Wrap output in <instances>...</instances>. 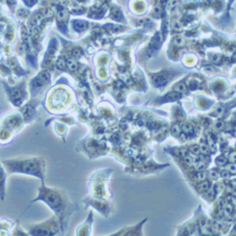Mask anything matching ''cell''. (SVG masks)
<instances>
[{"label":"cell","mask_w":236,"mask_h":236,"mask_svg":"<svg viewBox=\"0 0 236 236\" xmlns=\"http://www.w3.org/2000/svg\"><path fill=\"white\" fill-rule=\"evenodd\" d=\"M3 164L9 173H25L43 179L41 162L37 158L29 159H8L3 160Z\"/></svg>","instance_id":"cell-1"},{"label":"cell","mask_w":236,"mask_h":236,"mask_svg":"<svg viewBox=\"0 0 236 236\" xmlns=\"http://www.w3.org/2000/svg\"><path fill=\"white\" fill-rule=\"evenodd\" d=\"M37 200H42L45 202L56 213L61 212L65 207L63 199L61 198L60 195L55 190L45 188L44 184L39 189V195L36 199H35V201Z\"/></svg>","instance_id":"cell-2"},{"label":"cell","mask_w":236,"mask_h":236,"mask_svg":"<svg viewBox=\"0 0 236 236\" xmlns=\"http://www.w3.org/2000/svg\"><path fill=\"white\" fill-rule=\"evenodd\" d=\"M55 233L56 231L53 230L51 225H49V222L40 225H36L30 231L32 235H53Z\"/></svg>","instance_id":"cell-3"},{"label":"cell","mask_w":236,"mask_h":236,"mask_svg":"<svg viewBox=\"0 0 236 236\" xmlns=\"http://www.w3.org/2000/svg\"><path fill=\"white\" fill-rule=\"evenodd\" d=\"M74 28L77 30H84L87 28V23H85L84 21H76L74 23Z\"/></svg>","instance_id":"cell-4"},{"label":"cell","mask_w":236,"mask_h":236,"mask_svg":"<svg viewBox=\"0 0 236 236\" xmlns=\"http://www.w3.org/2000/svg\"><path fill=\"white\" fill-rule=\"evenodd\" d=\"M66 65H67V66L69 67L70 70H75L76 67H77V65H76L75 60H74L73 59H69L67 60V62H66Z\"/></svg>","instance_id":"cell-5"},{"label":"cell","mask_w":236,"mask_h":236,"mask_svg":"<svg viewBox=\"0 0 236 236\" xmlns=\"http://www.w3.org/2000/svg\"><path fill=\"white\" fill-rule=\"evenodd\" d=\"M183 129H184V131H185V132H187L188 134L191 133V132L193 131V128H192V126H190L189 124H186V125H184V126H183Z\"/></svg>","instance_id":"cell-6"},{"label":"cell","mask_w":236,"mask_h":236,"mask_svg":"<svg viewBox=\"0 0 236 236\" xmlns=\"http://www.w3.org/2000/svg\"><path fill=\"white\" fill-rule=\"evenodd\" d=\"M205 165L203 164V163H199L198 164V165L196 166V169L198 170V171H201V170H203V169H204Z\"/></svg>","instance_id":"cell-7"}]
</instances>
